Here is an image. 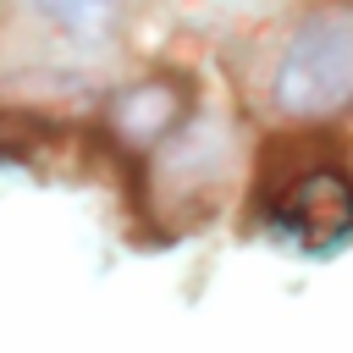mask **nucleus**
Segmentation results:
<instances>
[{"label":"nucleus","mask_w":353,"mask_h":353,"mask_svg":"<svg viewBox=\"0 0 353 353\" xmlns=\"http://www.w3.org/2000/svg\"><path fill=\"white\" fill-rule=\"evenodd\" d=\"M270 94L292 121H320L353 105V6H314L287 33Z\"/></svg>","instance_id":"nucleus-1"},{"label":"nucleus","mask_w":353,"mask_h":353,"mask_svg":"<svg viewBox=\"0 0 353 353\" xmlns=\"http://www.w3.org/2000/svg\"><path fill=\"white\" fill-rule=\"evenodd\" d=\"M270 221H276V232H287L298 248L325 254V248H336V243L353 237V182H347L342 171L320 165V171L298 176V182L276 199V215H270Z\"/></svg>","instance_id":"nucleus-2"},{"label":"nucleus","mask_w":353,"mask_h":353,"mask_svg":"<svg viewBox=\"0 0 353 353\" xmlns=\"http://www.w3.org/2000/svg\"><path fill=\"white\" fill-rule=\"evenodd\" d=\"M182 110H188V99H182L176 83H160V77L154 83H132V88H121L110 99V132L121 143H132V149H149L165 132H176Z\"/></svg>","instance_id":"nucleus-3"},{"label":"nucleus","mask_w":353,"mask_h":353,"mask_svg":"<svg viewBox=\"0 0 353 353\" xmlns=\"http://www.w3.org/2000/svg\"><path fill=\"white\" fill-rule=\"evenodd\" d=\"M50 28H61L66 39L99 44L116 22H121V0H28Z\"/></svg>","instance_id":"nucleus-4"}]
</instances>
